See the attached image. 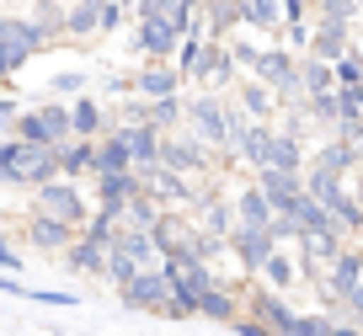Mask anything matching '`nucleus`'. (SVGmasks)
I'll return each instance as SVG.
<instances>
[{
  "label": "nucleus",
  "instance_id": "f257e3e1",
  "mask_svg": "<svg viewBox=\"0 0 363 336\" xmlns=\"http://www.w3.org/2000/svg\"><path fill=\"white\" fill-rule=\"evenodd\" d=\"M54 177H59V155L48 145H27L16 134L0 139V181H11V187H43Z\"/></svg>",
  "mask_w": 363,
  "mask_h": 336
},
{
  "label": "nucleus",
  "instance_id": "f03ea898",
  "mask_svg": "<svg viewBox=\"0 0 363 336\" xmlns=\"http://www.w3.org/2000/svg\"><path fill=\"white\" fill-rule=\"evenodd\" d=\"M182 101H187V123L182 128H193L208 150H219L230 160V112H235V101H225L219 91H193V96H182Z\"/></svg>",
  "mask_w": 363,
  "mask_h": 336
},
{
  "label": "nucleus",
  "instance_id": "7ed1b4c3",
  "mask_svg": "<svg viewBox=\"0 0 363 336\" xmlns=\"http://www.w3.org/2000/svg\"><path fill=\"white\" fill-rule=\"evenodd\" d=\"M118 299H123V310H145V315L182 320V304H177V293H171L166 267H145L134 283H123V289H118Z\"/></svg>",
  "mask_w": 363,
  "mask_h": 336
},
{
  "label": "nucleus",
  "instance_id": "20e7f679",
  "mask_svg": "<svg viewBox=\"0 0 363 336\" xmlns=\"http://www.w3.org/2000/svg\"><path fill=\"white\" fill-rule=\"evenodd\" d=\"M16 139L59 150V145H69V139H75V118H69L65 101H43V107H33V112H22V118H16Z\"/></svg>",
  "mask_w": 363,
  "mask_h": 336
},
{
  "label": "nucleus",
  "instance_id": "39448f33",
  "mask_svg": "<svg viewBox=\"0 0 363 336\" xmlns=\"http://www.w3.org/2000/svg\"><path fill=\"white\" fill-rule=\"evenodd\" d=\"M33 208L48 213V219L75 224V230H86V219H91L86 192H80V181H69V177H54V181H43V187H33Z\"/></svg>",
  "mask_w": 363,
  "mask_h": 336
},
{
  "label": "nucleus",
  "instance_id": "423d86ee",
  "mask_svg": "<svg viewBox=\"0 0 363 336\" xmlns=\"http://www.w3.org/2000/svg\"><path fill=\"white\" fill-rule=\"evenodd\" d=\"M208 155H214V150H208L193 128H182V134L171 128V134L160 139V166L182 171V177H203V171H208Z\"/></svg>",
  "mask_w": 363,
  "mask_h": 336
},
{
  "label": "nucleus",
  "instance_id": "0eeeda50",
  "mask_svg": "<svg viewBox=\"0 0 363 336\" xmlns=\"http://www.w3.org/2000/svg\"><path fill=\"white\" fill-rule=\"evenodd\" d=\"M272 251H278V235H272V230L235 224V235H230V257L240 262V272H246V278H262V267H267Z\"/></svg>",
  "mask_w": 363,
  "mask_h": 336
},
{
  "label": "nucleus",
  "instance_id": "6e6552de",
  "mask_svg": "<svg viewBox=\"0 0 363 336\" xmlns=\"http://www.w3.org/2000/svg\"><path fill=\"white\" fill-rule=\"evenodd\" d=\"M43 43H48V33H43L38 22H27V16H6V11H0V48H6V59H11V69H22Z\"/></svg>",
  "mask_w": 363,
  "mask_h": 336
},
{
  "label": "nucleus",
  "instance_id": "1a4fd4ad",
  "mask_svg": "<svg viewBox=\"0 0 363 336\" xmlns=\"http://www.w3.org/2000/svg\"><path fill=\"white\" fill-rule=\"evenodd\" d=\"M363 289V251H342L326 272H320V304L326 299H352Z\"/></svg>",
  "mask_w": 363,
  "mask_h": 336
},
{
  "label": "nucleus",
  "instance_id": "9d476101",
  "mask_svg": "<svg viewBox=\"0 0 363 336\" xmlns=\"http://www.w3.org/2000/svg\"><path fill=\"white\" fill-rule=\"evenodd\" d=\"M182 27H171V22H139L134 27V48L150 59V65H171L177 59V48H182Z\"/></svg>",
  "mask_w": 363,
  "mask_h": 336
},
{
  "label": "nucleus",
  "instance_id": "9b49d317",
  "mask_svg": "<svg viewBox=\"0 0 363 336\" xmlns=\"http://www.w3.org/2000/svg\"><path fill=\"white\" fill-rule=\"evenodd\" d=\"M315 22V38H310V54L326 59V65H337L347 48H358V22H320V16H310Z\"/></svg>",
  "mask_w": 363,
  "mask_h": 336
},
{
  "label": "nucleus",
  "instance_id": "f8f14e48",
  "mask_svg": "<svg viewBox=\"0 0 363 336\" xmlns=\"http://www.w3.org/2000/svg\"><path fill=\"white\" fill-rule=\"evenodd\" d=\"M177 69H182V80L208 86V69H214V38L187 33V38H182V48H177Z\"/></svg>",
  "mask_w": 363,
  "mask_h": 336
},
{
  "label": "nucleus",
  "instance_id": "ddd939ff",
  "mask_svg": "<svg viewBox=\"0 0 363 336\" xmlns=\"http://www.w3.org/2000/svg\"><path fill=\"white\" fill-rule=\"evenodd\" d=\"M27 240H33L38 251H54V257H65V251L80 240V230H75V224H65V219H48V213L33 208V219H27Z\"/></svg>",
  "mask_w": 363,
  "mask_h": 336
},
{
  "label": "nucleus",
  "instance_id": "4468645a",
  "mask_svg": "<svg viewBox=\"0 0 363 336\" xmlns=\"http://www.w3.org/2000/svg\"><path fill=\"white\" fill-rule=\"evenodd\" d=\"M251 315H257V320H267L278 336L299 320V310H294V304H289L278 289H267V283H251Z\"/></svg>",
  "mask_w": 363,
  "mask_h": 336
},
{
  "label": "nucleus",
  "instance_id": "2eb2a0df",
  "mask_svg": "<svg viewBox=\"0 0 363 336\" xmlns=\"http://www.w3.org/2000/svg\"><path fill=\"white\" fill-rule=\"evenodd\" d=\"M257 181H262V192L272 198V208L278 213H294V203L305 198V171H257Z\"/></svg>",
  "mask_w": 363,
  "mask_h": 336
},
{
  "label": "nucleus",
  "instance_id": "dca6fc26",
  "mask_svg": "<svg viewBox=\"0 0 363 336\" xmlns=\"http://www.w3.org/2000/svg\"><path fill=\"white\" fill-rule=\"evenodd\" d=\"M182 86H187V80H182V69L177 65H150L145 59V69H139L134 75V96H182Z\"/></svg>",
  "mask_w": 363,
  "mask_h": 336
},
{
  "label": "nucleus",
  "instance_id": "f3484780",
  "mask_svg": "<svg viewBox=\"0 0 363 336\" xmlns=\"http://www.w3.org/2000/svg\"><path fill=\"white\" fill-rule=\"evenodd\" d=\"M235 219H240V224H251V230H272L278 208H272V198L262 192V181H246V187L235 192Z\"/></svg>",
  "mask_w": 363,
  "mask_h": 336
},
{
  "label": "nucleus",
  "instance_id": "a211bd4d",
  "mask_svg": "<svg viewBox=\"0 0 363 336\" xmlns=\"http://www.w3.org/2000/svg\"><path fill=\"white\" fill-rule=\"evenodd\" d=\"M235 107L246 112V118H257V123H267L272 112H278V91L262 86L257 75H246V80H240V91H235Z\"/></svg>",
  "mask_w": 363,
  "mask_h": 336
},
{
  "label": "nucleus",
  "instance_id": "6ab92c4d",
  "mask_svg": "<svg viewBox=\"0 0 363 336\" xmlns=\"http://www.w3.org/2000/svg\"><path fill=\"white\" fill-rule=\"evenodd\" d=\"M54 155H59V177L80 181V177L96 171V139H69V145H59Z\"/></svg>",
  "mask_w": 363,
  "mask_h": 336
},
{
  "label": "nucleus",
  "instance_id": "aec40b11",
  "mask_svg": "<svg viewBox=\"0 0 363 336\" xmlns=\"http://www.w3.org/2000/svg\"><path fill=\"white\" fill-rule=\"evenodd\" d=\"M96 181V203H107V208H123L134 192H145L139 187V166L134 171H107V177H91Z\"/></svg>",
  "mask_w": 363,
  "mask_h": 336
},
{
  "label": "nucleus",
  "instance_id": "412c9836",
  "mask_svg": "<svg viewBox=\"0 0 363 336\" xmlns=\"http://www.w3.org/2000/svg\"><path fill=\"white\" fill-rule=\"evenodd\" d=\"M240 6V27L251 33H284V0H235Z\"/></svg>",
  "mask_w": 363,
  "mask_h": 336
},
{
  "label": "nucleus",
  "instance_id": "4be33fe9",
  "mask_svg": "<svg viewBox=\"0 0 363 336\" xmlns=\"http://www.w3.org/2000/svg\"><path fill=\"white\" fill-rule=\"evenodd\" d=\"M107 171H134V155H128L123 128H113V134L96 139V171H91V177H107Z\"/></svg>",
  "mask_w": 363,
  "mask_h": 336
},
{
  "label": "nucleus",
  "instance_id": "5701e85b",
  "mask_svg": "<svg viewBox=\"0 0 363 336\" xmlns=\"http://www.w3.org/2000/svg\"><path fill=\"white\" fill-rule=\"evenodd\" d=\"M123 139H128V155H134V166H155V160H160V139H166V128L123 123Z\"/></svg>",
  "mask_w": 363,
  "mask_h": 336
},
{
  "label": "nucleus",
  "instance_id": "b1692460",
  "mask_svg": "<svg viewBox=\"0 0 363 336\" xmlns=\"http://www.w3.org/2000/svg\"><path fill=\"white\" fill-rule=\"evenodd\" d=\"M102 33V0H69L65 6V38H91Z\"/></svg>",
  "mask_w": 363,
  "mask_h": 336
},
{
  "label": "nucleus",
  "instance_id": "393cba45",
  "mask_svg": "<svg viewBox=\"0 0 363 336\" xmlns=\"http://www.w3.org/2000/svg\"><path fill=\"white\" fill-rule=\"evenodd\" d=\"M267 166H272V171H305V166H310L305 139L289 134V128H278V134H272V160H267Z\"/></svg>",
  "mask_w": 363,
  "mask_h": 336
},
{
  "label": "nucleus",
  "instance_id": "a878e982",
  "mask_svg": "<svg viewBox=\"0 0 363 336\" xmlns=\"http://www.w3.org/2000/svg\"><path fill=\"white\" fill-rule=\"evenodd\" d=\"M299 278H305V267L289 257V246H278V251L267 257V267H262V283H267V289H278V293H289Z\"/></svg>",
  "mask_w": 363,
  "mask_h": 336
},
{
  "label": "nucleus",
  "instance_id": "bb28decb",
  "mask_svg": "<svg viewBox=\"0 0 363 336\" xmlns=\"http://www.w3.org/2000/svg\"><path fill=\"white\" fill-rule=\"evenodd\" d=\"M65 267L69 272H96V278H102V272H107V246H102V240H91V235H80L75 246L65 251Z\"/></svg>",
  "mask_w": 363,
  "mask_h": 336
},
{
  "label": "nucleus",
  "instance_id": "cd10ccee",
  "mask_svg": "<svg viewBox=\"0 0 363 336\" xmlns=\"http://www.w3.org/2000/svg\"><path fill=\"white\" fill-rule=\"evenodd\" d=\"M299 80H305V96H320V91H337V69L315 54H299Z\"/></svg>",
  "mask_w": 363,
  "mask_h": 336
},
{
  "label": "nucleus",
  "instance_id": "c85d7f7f",
  "mask_svg": "<svg viewBox=\"0 0 363 336\" xmlns=\"http://www.w3.org/2000/svg\"><path fill=\"white\" fill-rule=\"evenodd\" d=\"M342 187H347V177H342V171H331V166H315V160L305 166V192H310V198L331 203V198H337Z\"/></svg>",
  "mask_w": 363,
  "mask_h": 336
},
{
  "label": "nucleus",
  "instance_id": "c756f323",
  "mask_svg": "<svg viewBox=\"0 0 363 336\" xmlns=\"http://www.w3.org/2000/svg\"><path fill=\"white\" fill-rule=\"evenodd\" d=\"M198 315H203V320H219V325H230V320L240 315V299H235V293L225 289V283H219V289L208 293L203 304H198Z\"/></svg>",
  "mask_w": 363,
  "mask_h": 336
},
{
  "label": "nucleus",
  "instance_id": "7c9ffc66",
  "mask_svg": "<svg viewBox=\"0 0 363 336\" xmlns=\"http://www.w3.org/2000/svg\"><path fill=\"white\" fill-rule=\"evenodd\" d=\"M69 118H75V139H102V107H96V96H80L69 107Z\"/></svg>",
  "mask_w": 363,
  "mask_h": 336
},
{
  "label": "nucleus",
  "instance_id": "2f4dec72",
  "mask_svg": "<svg viewBox=\"0 0 363 336\" xmlns=\"http://www.w3.org/2000/svg\"><path fill=\"white\" fill-rule=\"evenodd\" d=\"M284 336H337V315H326V310H315V315H299V320L289 325Z\"/></svg>",
  "mask_w": 363,
  "mask_h": 336
},
{
  "label": "nucleus",
  "instance_id": "473e14b6",
  "mask_svg": "<svg viewBox=\"0 0 363 336\" xmlns=\"http://www.w3.org/2000/svg\"><path fill=\"white\" fill-rule=\"evenodd\" d=\"M331 69H337V86H363V48H347Z\"/></svg>",
  "mask_w": 363,
  "mask_h": 336
},
{
  "label": "nucleus",
  "instance_id": "72a5a7b5",
  "mask_svg": "<svg viewBox=\"0 0 363 336\" xmlns=\"http://www.w3.org/2000/svg\"><path fill=\"white\" fill-rule=\"evenodd\" d=\"M48 91H59V96H86V69H65V75H54Z\"/></svg>",
  "mask_w": 363,
  "mask_h": 336
},
{
  "label": "nucleus",
  "instance_id": "f704fd0d",
  "mask_svg": "<svg viewBox=\"0 0 363 336\" xmlns=\"http://www.w3.org/2000/svg\"><path fill=\"white\" fill-rule=\"evenodd\" d=\"M230 331H235V336H278L267 320H257V315H235V320H230Z\"/></svg>",
  "mask_w": 363,
  "mask_h": 336
},
{
  "label": "nucleus",
  "instance_id": "c9c22d12",
  "mask_svg": "<svg viewBox=\"0 0 363 336\" xmlns=\"http://www.w3.org/2000/svg\"><path fill=\"white\" fill-rule=\"evenodd\" d=\"M230 54H235V65L251 75V69H257V59H262V48H251L246 38H230Z\"/></svg>",
  "mask_w": 363,
  "mask_h": 336
},
{
  "label": "nucleus",
  "instance_id": "e433bc0d",
  "mask_svg": "<svg viewBox=\"0 0 363 336\" xmlns=\"http://www.w3.org/2000/svg\"><path fill=\"white\" fill-rule=\"evenodd\" d=\"M123 11H128V0H102V33H118V27H123Z\"/></svg>",
  "mask_w": 363,
  "mask_h": 336
},
{
  "label": "nucleus",
  "instance_id": "4c0bfd02",
  "mask_svg": "<svg viewBox=\"0 0 363 336\" xmlns=\"http://www.w3.org/2000/svg\"><path fill=\"white\" fill-rule=\"evenodd\" d=\"M16 118H22V112H16V101L0 96V134H16Z\"/></svg>",
  "mask_w": 363,
  "mask_h": 336
},
{
  "label": "nucleus",
  "instance_id": "58836bf2",
  "mask_svg": "<svg viewBox=\"0 0 363 336\" xmlns=\"http://www.w3.org/2000/svg\"><path fill=\"white\" fill-rule=\"evenodd\" d=\"M16 267H22V262H16V251H11V240L0 235V272H16Z\"/></svg>",
  "mask_w": 363,
  "mask_h": 336
},
{
  "label": "nucleus",
  "instance_id": "ea45409f",
  "mask_svg": "<svg viewBox=\"0 0 363 336\" xmlns=\"http://www.w3.org/2000/svg\"><path fill=\"white\" fill-rule=\"evenodd\" d=\"M347 187H352V198L363 203V166H358V171H352V177H347Z\"/></svg>",
  "mask_w": 363,
  "mask_h": 336
},
{
  "label": "nucleus",
  "instance_id": "a19ab883",
  "mask_svg": "<svg viewBox=\"0 0 363 336\" xmlns=\"http://www.w3.org/2000/svg\"><path fill=\"white\" fill-rule=\"evenodd\" d=\"M16 69H11V59H6V48H0V80H11Z\"/></svg>",
  "mask_w": 363,
  "mask_h": 336
},
{
  "label": "nucleus",
  "instance_id": "79ce46f5",
  "mask_svg": "<svg viewBox=\"0 0 363 336\" xmlns=\"http://www.w3.org/2000/svg\"><path fill=\"white\" fill-rule=\"evenodd\" d=\"M358 27H363V0H358Z\"/></svg>",
  "mask_w": 363,
  "mask_h": 336
},
{
  "label": "nucleus",
  "instance_id": "37998d69",
  "mask_svg": "<svg viewBox=\"0 0 363 336\" xmlns=\"http://www.w3.org/2000/svg\"><path fill=\"white\" fill-rule=\"evenodd\" d=\"M358 48H363V27H358Z\"/></svg>",
  "mask_w": 363,
  "mask_h": 336
},
{
  "label": "nucleus",
  "instance_id": "c03bdc74",
  "mask_svg": "<svg viewBox=\"0 0 363 336\" xmlns=\"http://www.w3.org/2000/svg\"><path fill=\"white\" fill-rule=\"evenodd\" d=\"M59 336H69V331H59Z\"/></svg>",
  "mask_w": 363,
  "mask_h": 336
},
{
  "label": "nucleus",
  "instance_id": "a18cd8bd",
  "mask_svg": "<svg viewBox=\"0 0 363 336\" xmlns=\"http://www.w3.org/2000/svg\"><path fill=\"white\" fill-rule=\"evenodd\" d=\"M358 336H363V331H358Z\"/></svg>",
  "mask_w": 363,
  "mask_h": 336
}]
</instances>
